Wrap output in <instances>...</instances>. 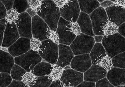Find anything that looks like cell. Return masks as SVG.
Listing matches in <instances>:
<instances>
[{
    "label": "cell",
    "mask_w": 125,
    "mask_h": 87,
    "mask_svg": "<svg viewBox=\"0 0 125 87\" xmlns=\"http://www.w3.org/2000/svg\"><path fill=\"white\" fill-rule=\"evenodd\" d=\"M37 14L46 23L51 30L57 31L61 15L60 8L53 0L42 1V4L37 11Z\"/></svg>",
    "instance_id": "cell-1"
},
{
    "label": "cell",
    "mask_w": 125,
    "mask_h": 87,
    "mask_svg": "<svg viewBox=\"0 0 125 87\" xmlns=\"http://www.w3.org/2000/svg\"><path fill=\"white\" fill-rule=\"evenodd\" d=\"M102 44L108 55L112 58L125 52V38L118 32L113 35L104 36Z\"/></svg>",
    "instance_id": "cell-2"
},
{
    "label": "cell",
    "mask_w": 125,
    "mask_h": 87,
    "mask_svg": "<svg viewBox=\"0 0 125 87\" xmlns=\"http://www.w3.org/2000/svg\"><path fill=\"white\" fill-rule=\"evenodd\" d=\"M95 42L93 37L81 33L70 45L74 55L90 54Z\"/></svg>",
    "instance_id": "cell-3"
},
{
    "label": "cell",
    "mask_w": 125,
    "mask_h": 87,
    "mask_svg": "<svg viewBox=\"0 0 125 87\" xmlns=\"http://www.w3.org/2000/svg\"><path fill=\"white\" fill-rule=\"evenodd\" d=\"M41 43L38 51L41 57L47 62L56 64L59 56L58 45L50 39L42 41Z\"/></svg>",
    "instance_id": "cell-4"
},
{
    "label": "cell",
    "mask_w": 125,
    "mask_h": 87,
    "mask_svg": "<svg viewBox=\"0 0 125 87\" xmlns=\"http://www.w3.org/2000/svg\"><path fill=\"white\" fill-rule=\"evenodd\" d=\"M42 60V58L38 52L32 49L14 58L15 63L21 67L27 72L32 71L35 66Z\"/></svg>",
    "instance_id": "cell-5"
},
{
    "label": "cell",
    "mask_w": 125,
    "mask_h": 87,
    "mask_svg": "<svg viewBox=\"0 0 125 87\" xmlns=\"http://www.w3.org/2000/svg\"><path fill=\"white\" fill-rule=\"evenodd\" d=\"M94 34L96 36L104 35L103 28L109 21L105 9L100 6L89 15Z\"/></svg>",
    "instance_id": "cell-6"
},
{
    "label": "cell",
    "mask_w": 125,
    "mask_h": 87,
    "mask_svg": "<svg viewBox=\"0 0 125 87\" xmlns=\"http://www.w3.org/2000/svg\"><path fill=\"white\" fill-rule=\"evenodd\" d=\"M50 28L46 23L37 15L32 18L33 37L42 41L49 39Z\"/></svg>",
    "instance_id": "cell-7"
},
{
    "label": "cell",
    "mask_w": 125,
    "mask_h": 87,
    "mask_svg": "<svg viewBox=\"0 0 125 87\" xmlns=\"http://www.w3.org/2000/svg\"><path fill=\"white\" fill-rule=\"evenodd\" d=\"M69 22L61 17L57 29L60 39V44L68 46L71 45L77 36L72 32L69 28Z\"/></svg>",
    "instance_id": "cell-8"
},
{
    "label": "cell",
    "mask_w": 125,
    "mask_h": 87,
    "mask_svg": "<svg viewBox=\"0 0 125 87\" xmlns=\"http://www.w3.org/2000/svg\"><path fill=\"white\" fill-rule=\"evenodd\" d=\"M60 9L61 17L72 22H77L81 12L77 0L68 1L67 3Z\"/></svg>",
    "instance_id": "cell-9"
},
{
    "label": "cell",
    "mask_w": 125,
    "mask_h": 87,
    "mask_svg": "<svg viewBox=\"0 0 125 87\" xmlns=\"http://www.w3.org/2000/svg\"><path fill=\"white\" fill-rule=\"evenodd\" d=\"M15 23L21 37L32 38V17L27 12L20 14L19 19Z\"/></svg>",
    "instance_id": "cell-10"
},
{
    "label": "cell",
    "mask_w": 125,
    "mask_h": 87,
    "mask_svg": "<svg viewBox=\"0 0 125 87\" xmlns=\"http://www.w3.org/2000/svg\"><path fill=\"white\" fill-rule=\"evenodd\" d=\"M61 81L65 85L76 87L84 80V74L72 68L63 70Z\"/></svg>",
    "instance_id": "cell-11"
},
{
    "label": "cell",
    "mask_w": 125,
    "mask_h": 87,
    "mask_svg": "<svg viewBox=\"0 0 125 87\" xmlns=\"http://www.w3.org/2000/svg\"><path fill=\"white\" fill-rule=\"evenodd\" d=\"M109 20L119 27L125 22V9L114 3L105 9Z\"/></svg>",
    "instance_id": "cell-12"
},
{
    "label": "cell",
    "mask_w": 125,
    "mask_h": 87,
    "mask_svg": "<svg viewBox=\"0 0 125 87\" xmlns=\"http://www.w3.org/2000/svg\"><path fill=\"white\" fill-rule=\"evenodd\" d=\"M18 29L15 22L7 23L1 47L9 48L20 37Z\"/></svg>",
    "instance_id": "cell-13"
},
{
    "label": "cell",
    "mask_w": 125,
    "mask_h": 87,
    "mask_svg": "<svg viewBox=\"0 0 125 87\" xmlns=\"http://www.w3.org/2000/svg\"><path fill=\"white\" fill-rule=\"evenodd\" d=\"M31 39L21 37L8 48L9 52L13 57H17L26 53L31 49Z\"/></svg>",
    "instance_id": "cell-14"
},
{
    "label": "cell",
    "mask_w": 125,
    "mask_h": 87,
    "mask_svg": "<svg viewBox=\"0 0 125 87\" xmlns=\"http://www.w3.org/2000/svg\"><path fill=\"white\" fill-rule=\"evenodd\" d=\"M92 65L90 54H85L74 56L71 62V67L73 69L84 73L88 70Z\"/></svg>",
    "instance_id": "cell-15"
},
{
    "label": "cell",
    "mask_w": 125,
    "mask_h": 87,
    "mask_svg": "<svg viewBox=\"0 0 125 87\" xmlns=\"http://www.w3.org/2000/svg\"><path fill=\"white\" fill-rule=\"evenodd\" d=\"M107 71L99 65H92L88 70L84 72V80L96 83L99 80L106 77Z\"/></svg>",
    "instance_id": "cell-16"
},
{
    "label": "cell",
    "mask_w": 125,
    "mask_h": 87,
    "mask_svg": "<svg viewBox=\"0 0 125 87\" xmlns=\"http://www.w3.org/2000/svg\"><path fill=\"white\" fill-rule=\"evenodd\" d=\"M90 55L93 65L97 64L101 66L110 57L102 43H95Z\"/></svg>",
    "instance_id": "cell-17"
},
{
    "label": "cell",
    "mask_w": 125,
    "mask_h": 87,
    "mask_svg": "<svg viewBox=\"0 0 125 87\" xmlns=\"http://www.w3.org/2000/svg\"><path fill=\"white\" fill-rule=\"evenodd\" d=\"M58 51L59 56L56 64L62 68L71 64L74 55L70 47L60 44L58 45Z\"/></svg>",
    "instance_id": "cell-18"
},
{
    "label": "cell",
    "mask_w": 125,
    "mask_h": 87,
    "mask_svg": "<svg viewBox=\"0 0 125 87\" xmlns=\"http://www.w3.org/2000/svg\"><path fill=\"white\" fill-rule=\"evenodd\" d=\"M106 77L115 87L125 85V69L113 67L107 71Z\"/></svg>",
    "instance_id": "cell-19"
},
{
    "label": "cell",
    "mask_w": 125,
    "mask_h": 87,
    "mask_svg": "<svg viewBox=\"0 0 125 87\" xmlns=\"http://www.w3.org/2000/svg\"><path fill=\"white\" fill-rule=\"evenodd\" d=\"M77 22L80 27L82 33L93 37L95 36L89 15L81 11Z\"/></svg>",
    "instance_id": "cell-20"
},
{
    "label": "cell",
    "mask_w": 125,
    "mask_h": 87,
    "mask_svg": "<svg viewBox=\"0 0 125 87\" xmlns=\"http://www.w3.org/2000/svg\"><path fill=\"white\" fill-rule=\"evenodd\" d=\"M14 62L13 56L8 52L0 49V73L10 74Z\"/></svg>",
    "instance_id": "cell-21"
},
{
    "label": "cell",
    "mask_w": 125,
    "mask_h": 87,
    "mask_svg": "<svg viewBox=\"0 0 125 87\" xmlns=\"http://www.w3.org/2000/svg\"><path fill=\"white\" fill-rule=\"evenodd\" d=\"M53 69L52 64L46 61H41L37 64L31 71L36 77L49 75Z\"/></svg>",
    "instance_id": "cell-22"
},
{
    "label": "cell",
    "mask_w": 125,
    "mask_h": 87,
    "mask_svg": "<svg viewBox=\"0 0 125 87\" xmlns=\"http://www.w3.org/2000/svg\"><path fill=\"white\" fill-rule=\"evenodd\" d=\"M81 11L90 15L100 6L98 0H77Z\"/></svg>",
    "instance_id": "cell-23"
},
{
    "label": "cell",
    "mask_w": 125,
    "mask_h": 87,
    "mask_svg": "<svg viewBox=\"0 0 125 87\" xmlns=\"http://www.w3.org/2000/svg\"><path fill=\"white\" fill-rule=\"evenodd\" d=\"M52 81L49 75L36 77L29 86L30 87H49Z\"/></svg>",
    "instance_id": "cell-24"
},
{
    "label": "cell",
    "mask_w": 125,
    "mask_h": 87,
    "mask_svg": "<svg viewBox=\"0 0 125 87\" xmlns=\"http://www.w3.org/2000/svg\"><path fill=\"white\" fill-rule=\"evenodd\" d=\"M27 72L21 67L15 64L11 69L10 74L14 80L22 81V77Z\"/></svg>",
    "instance_id": "cell-25"
},
{
    "label": "cell",
    "mask_w": 125,
    "mask_h": 87,
    "mask_svg": "<svg viewBox=\"0 0 125 87\" xmlns=\"http://www.w3.org/2000/svg\"><path fill=\"white\" fill-rule=\"evenodd\" d=\"M112 60L113 67L125 69V52L115 56Z\"/></svg>",
    "instance_id": "cell-26"
},
{
    "label": "cell",
    "mask_w": 125,
    "mask_h": 87,
    "mask_svg": "<svg viewBox=\"0 0 125 87\" xmlns=\"http://www.w3.org/2000/svg\"><path fill=\"white\" fill-rule=\"evenodd\" d=\"M118 27L116 24L109 20V22L103 27L104 35L110 36L118 33Z\"/></svg>",
    "instance_id": "cell-27"
},
{
    "label": "cell",
    "mask_w": 125,
    "mask_h": 87,
    "mask_svg": "<svg viewBox=\"0 0 125 87\" xmlns=\"http://www.w3.org/2000/svg\"><path fill=\"white\" fill-rule=\"evenodd\" d=\"M29 7L28 0H14L13 8L20 14L25 12Z\"/></svg>",
    "instance_id": "cell-28"
},
{
    "label": "cell",
    "mask_w": 125,
    "mask_h": 87,
    "mask_svg": "<svg viewBox=\"0 0 125 87\" xmlns=\"http://www.w3.org/2000/svg\"><path fill=\"white\" fill-rule=\"evenodd\" d=\"M53 69L51 74L49 75L52 81L60 79L62 74L63 68L57 64H52Z\"/></svg>",
    "instance_id": "cell-29"
},
{
    "label": "cell",
    "mask_w": 125,
    "mask_h": 87,
    "mask_svg": "<svg viewBox=\"0 0 125 87\" xmlns=\"http://www.w3.org/2000/svg\"><path fill=\"white\" fill-rule=\"evenodd\" d=\"M20 14L16 10L12 9L7 11L5 19L7 23H16L19 18Z\"/></svg>",
    "instance_id": "cell-30"
},
{
    "label": "cell",
    "mask_w": 125,
    "mask_h": 87,
    "mask_svg": "<svg viewBox=\"0 0 125 87\" xmlns=\"http://www.w3.org/2000/svg\"><path fill=\"white\" fill-rule=\"evenodd\" d=\"M0 87H7L11 83L12 77L8 73H0Z\"/></svg>",
    "instance_id": "cell-31"
},
{
    "label": "cell",
    "mask_w": 125,
    "mask_h": 87,
    "mask_svg": "<svg viewBox=\"0 0 125 87\" xmlns=\"http://www.w3.org/2000/svg\"><path fill=\"white\" fill-rule=\"evenodd\" d=\"M36 77V76L33 75L31 71L27 72L22 77V81L25 85L29 86Z\"/></svg>",
    "instance_id": "cell-32"
},
{
    "label": "cell",
    "mask_w": 125,
    "mask_h": 87,
    "mask_svg": "<svg viewBox=\"0 0 125 87\" xmlns=\"http://www.w3.org/2000/svg\"><path fill=\"white\" fill-rule=\"evenodd\" d=\"M69 27L72 32L76 36L79 35L82 33L80 27L77 22H69Z\"/></svg>",
    "instance_id": "cell-33"
},
{
    "label": "cell",
    "mask_w": 125,
    "mask_h": 87,
    "mask_svg": "<svg viewBox=\"0 0 125 87\" xmlns=\"http://www.w3.org/2000/svg\"><path fill=\"white\" fill-rule=\"evenodd\" d=\"M41 44V41L39 39L32 38L31 40V49L38 52L40 50Z\"/></svg>",
    "instance_id": "cell-34"
},
{
    "label": "cell",
    "mask_w": 125,
    "mask_h": 87,
    "mask_svg": "<svg viewBox=\"0 0 125 87\" xmlns=\"http://www.w3.org/2000/svg\"><path fill=\"white\" fill-rule=\"evenodd\" d=\"M42 0H28L30 7L36 11L38 10L42 4Z\"/></svg>",
    "instance_id": "cell-35"
},
{
    "label": "cell",
    "mask_w": 125,
    "mask_h": 87,
    "mask_svg": "<svg viewBox=\"0 0 125 87\" xmlns=\"http://www.w3.org/2000/svg\"><path fill=\"white\" fill-rule=\"evenodd\" d=\"M95 87H115L105 77L96 82Z\"/></svg>",
    "instance_id": "cell-36"
},
{
    "label": "cell",
    "mask_w": 125,
    "mask_h": 87,
    "mask_svg": "<svg viewBox=\"0 0 125 87\" xmlns=\"http://www.w3.org/2000/svg\"><path fill=\"white\" fill-rule=\"evenodd\" d=\"M0 42H1L0 43H1V45L2 43L4 32L7 25V22L5 18H3L0 19Z\"/></svg>",
    "instance_id": "cell-37"
},
{
    "label": "cell",
    "mask_w": 125,
    "mask_h": 87,
    "mask_svg": "<svg viewBox=\"0 0 125 87\" xmlns=\"http://www.w3.org/2000/svg\"><path fill=\"white\" fill-rule=\"evenodd\" d=\"M49 39H51L53 42L58 44L60 41L59 37L57 31L52 30L51 29L49 35Z\"/></svg>",
    "instance_id": "cell-38"
},
{
    "label": "cell",
    "mask_w": 125,
    "mask_h": 87,
    "mask_svg": "<svg viewBox=\"0 0 125 87\" xmlns=\"http://www.w3.org/2000/svg\"><path fill=\"white\" fill-rule=\"evenodd\" d=\"M7 87H28L22 81H17L14 80Z\"/></svg>",
    "instance_id": "cell-39"
},
{
    "label": "cell",
    "mask_w": 125,
    "mask_h": 87,
    "mask_svg": "<svg viewBox=\"0 0 125 87\" xmlns=\"http://www.w3.org/2000/svg\"><path fill=\"white\" fill-rule=\"evenodd\" d=\"M14 0H0V1L5 5L7 10L13 8Z\"/></svg>",
    "instance_id": "cell-40"
},
{
    "label": "cell",
    "mask_w": 125,
    "mask_h": 87,
    "mask_svg": "<svg viewBox=\"0 0 125 87\" xmlns=\"http://www.w3.org/2000/svg\"><path fill=\"white\" fill-rule=\"evenodd\" d=\"M0 19L5 18L7 14V10L5 5L0 1Z\"/></svg>",
    "instance_id": "cell-41"
},
{
    "label": "cell",
    "mask_w": 125,
    "mask_h": 87,
    "mask_svg": "<svg viewBox=\"0 0 125 87\" xmlns=\"http://www.w3.org/2000/svg\"><path fill=\"white\" fill-rule=\"evenodd\" d=\"M95 82L84 81L76 87H95Z\"/></svg>",
    "instance_id": "cell-42"
},
{
    "label": "cell",
    "mask_w": 125,
    "mask_h": 87,
    "mask_svg": "<svg viewBox=\"0 0 125 87\" xmlns=\"http://www.w3.org/2000/svg\"><path fill=\"white\" fill-rule=\"evenodd\" d=\"M114 2L109 0H105L100 3V6L105 9L114 4Z\"/></svg>",
    "instance_id": "cell-43"
},
{
    "label": "cell",
    "mask_w": 125,
    "mask_h": 87,
    "mask_svg": "<svg viewBox=\"0 0 125 87\" xmlns=\"http://www.w3.org/2000/svg\"><path fill=\"white\" fill-rule=\"evenodd\" d=\"M64 85L60 79L53 81L49 87H64Z\"/></svg>",
    "instance_id": "cell-44"
},
{
    "label": "cell",
    "mask_w": 125,
    "mask_h": 87,
    "mask_svg": "<svg viewBox=\"0 0 125 87\" xmlns=\"http://www.w3.org/2000/svg\"><path fill=\"white\" fill-rule=\"evenodd\" d=\"M56 5L59 8L62 7L68 2L67 0H53Z\"/></svg>",
    "instance_id": "cell-45"
},
{
    "label": "cell",
    "mask_w": 125,
    "mask_h": 87,
    "mask_svg": "<svg viewBox=\"0 0 125 87\" xmlns=\"http://www.w3.org/2000/svg\"><path fill=\"white\" fill-rule=\"evenodd\" d=\"M118 33L125 38V22L118 27Z\"/></svg>",
    "instance_id": "cell-46"
},
{
    "label": "cell",
    "mask_w": 125,
    "mask_h": 87,
    "mask_svg": "<svg viewBox=\"0 0 125 87\" xmlns=\"http://www.w3.org/2000/svg\"><path fill=\"white\" fill-rule=\"evenodd\" d=\"M25 12H27L32 18L37 15L36 11L30 7L26 10Z\"/></svg>",
    "instance_id": "cell-47"
},
{
    "label": "cell",
    "mask_w": 125,
    "mask_h": 87,
    "mask_svg": "<svg viewBox=\"0 0 125 87\" xmlns=\"http://www.w3.org/2000/svg\"><path fill=\"white\" fill-rule=\"evenodd\" d=\"M103 38H104V36H102V35H99V36L95 35L94 37L95 43H101L103 40Z\"/></svg>",
    "instance_id": "cell-48"
},
{
    "label": "cell",
    "mask_w": 125,
    "mask_h": 87,
    "mask_svg": "<svg viewBox=\"0 0 125 87\" xmlns=\"http://www.w3.org/2000/svg\"><path fill=\"white\" fill-rule=\"evenodd\" d=\"M114 3L125 9V0H115Z\"/></svg>",
    "instance_id": "cell-49"
},
{
    "label": "cell",
    "mask_w": 125,
    "mask_h": 87,
    "mask_svg": "<svg viewBox=\"0 0 125 87\" xmlns=\"http://www.w3.org/2000/svg\"><path fill=\"white\" fill-rule=\"evenodd\" d=\"M8 48L4 47H1V50L5 51V52H9L8 49H7Z\"/></svg>",
    "instance_id": "cell-50"
},
{
    "label": "cell",
    "mask_w": 125,
    "mask_h": 87,
    "mask_svg": "<svg viewBox=\"0 0 125 87\" xmlns=\"http://www.w3.org/2000/svg\"><path fill=\"white\" fill-rule=\"evenodd\" d=\"M71 66H69V65L68 66H66L64 68V69H69L71 68Z\"/></svg>",
    "instance_id": "cell-51"
},
{
    "label": "cell",
    "mask_w": 125,
    "mask_h": 87,
    "mask_svg": "<svg viewBox=\"0 0 125 87\" xmlns=\"http://www.w3.org/2000/svg\"><path fill=\"white\" fill-rule=\"evenodd\" d=\"M115 87H125V85L118 86H115Z\"/></svg>",
    "instance_id": "cell-52"
},
{
    "label": "cell",
    "mask_w": 125,
    "mask_h": 87,
    "mask_svg": "<svg viewBox=\"0 0 125 87\" xmlns=\"http://www.w3.org/2000/svg\"><path fill=\"white\" fill-rule=\"evenodd\" d=\"M64 87H74L73 86H66L64 85Z\"/></svg>",
    "instance_id": "cell-53"
},
{
    "label": "cell",
    "mask_w": 125,
    "mask_h": 87,
    "mask_svg": "<svg viewBox=\"0 0 125 87\" xmlns=\"http://www.w3.org/2000/svg\"><path fill=\"white\" fill-rule=\"evenodd\" d=\"M100 3H101L102 1H104L105 0H98Z\"/></svg>",
    "instance_id": "cell-54"
},
{
    "label": "cell",
    "mask_w": 125,
    "mask_h": 87,
    "mask_svg": "<svg viewBox=\"0 0 125 87\" xmlns=\"http://www.w3.org/2000/svg\"><path fill=\"white\" fill-rule=\"evenodd\" d=\"M109 0L111 1H113V2H115V0Z\"/></svg>",
    "instance_id": "cell-55"
},
{
    "label": "cell",
    "mask_w": 125,
    "mask_h": 87,
    "mask_svg": "<svg viewBox=\"0 0 125 87\" xmlns=\"http://www.w3.org/2000/svg\"></svg>",
    "instance_id": "cell-56"
},
{
    "label": "cell",
    "mask_w": 125,
    "mask_h": 87,
    "mask_svg": "<svg viewBox=\"0 0 125 87\" xmlns=\"http://www.w3.org/2000/svg\"></svg>",
    "instance_id": "cell-57"
}]
</instances>
